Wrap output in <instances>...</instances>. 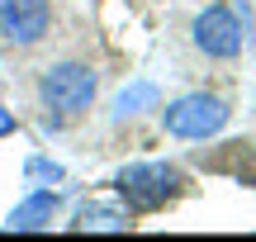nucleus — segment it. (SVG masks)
Returning a JSON list of instances; mask_svg holds the SVG:
<instances>
[{
  "label": "nucleus",
  "instance_id": "nucleus-5",
  "mask_svg": "<svg viewBox=\"0 0 256 242\" xmlns=\"http://www.w3.org/2000/svg\"><path fill=\"white\" fill-rule=\"evenodd\" d=\"M52 28V5L48 0H0V34L14 48L43 43V34Z\"/></svg>",
  "mask_w": 256,
  "mask_h": 242
},
{
  "label": "nucleus",
  "instance_id": "nucleus-9",
  "mask_svg": "<svg viewBox=\"0 0 256 242\" xmlns=\"http://www.w3.org/2000/svg\"><path fill=\"white\" fill-rule=\"evenodd\" d=\"M10 133H14V114L0 104V138H10Z\"/></svg>",
  "mask_w": 256,
  "mask_h": 242
},
{
  "label": "nucleus",
  "instance_id": "nucleus-8",
  "mask_svg": "<svg viewBox=\"0 0 256 242\" xmlns=\"http://www.w3.org/2000/svg\"><path fill=\"white\" fill-rule=\"evenodd\" d=\"M147 110H162V90L152 81H133V86H124L114 95V119H138Z\"/></svg>",
  "mask_w": 256,
  "mask_h": 242
},
{
  "label": "nucleus",
  "instance_id": "nucleus-4",
  "mask_svg": "<svg viewBox=\"0 0 256 242\" xmlns=\"http://www.w3.org/2000/svg\"><path fill=\"white\" fill-rule=\"evenodd\" d=\"M190 38H194V48H200L204 57H218V62H232V57L247 48V28L238 24V14H232L228 5L200 10L194 24H190Z\"/></svg>",
  "mask_w": 256,
  "mask_h": 242
},
{
  "label": "nucleus",
  "instance_id": "nucleus-7",
  "mask_svg": "<svg viewBox=\"0 0 256 242\" xmlns=\"http://www.w3.org/2000/svg\"><path fill=\"white\" fill-rule=\"evenodd\" d=\"M72 228L76 233H128L133 228V209L110 204V200H90V204H81Z\"/></svg>",
  "mask_w": 256,
  "mask_h": 242
},
{
  "label": "nucleus",
  "instance_id": "nucleus-3",
  "mask_svg": "<svg viewBox=\"0 0 256 242\" xmlns=\"http://www.w3.org/2000/svg\"><path fill=\"white\" fill-rule=\"evenodd\" d=\"M38 100L43 110H52L57 119H76V114L90 110L95 100V72L81 62H57L38 76Z\"/></svg>",
  "mask_w": 256,
  "mask_h": 242
},
{
  "label": "nucleus",
  "instance_id": "nucleus-6",
  "mask_svg": "<svg viewBox=\"0 0 256 242\" xmlns=\"http://www.w3.org/2000/svg\"><path fill=\"white\" fill-rule=\"evenodd\" d=\"M57 218V195L52 190H34V195H24L14 209H10V233H38V228H52Z\"/></svg>",
  "mask_w": 256,
  "mask_h": 242
},
{
  "label": "nucleus",
  "instance_id": "nucleus-2",
  "mask_svg": "<svg viewBox=\"0 0 256 242\" xmlns=\"http://www.w3.org/2000/svg\"><path fill=\"white\" fill-rule=\"evenodd\" d=\"M114 186H119V200L128 209L152 214V209L171 204V200L180 195V171L166 166V162H133V166H124L119 176H114Z\"/></svg>",
  "mask_w": 256,
  "mask_h": 242
},
{
  "label": "nucleus",
  "instance_id": "nucleus-1",
  "mask_svg": "<svg viewBox=\"0 0 256 242\" xmlns=\"http://www.w3.org/2000/svg\"><path fill=\"white\" fill-rule=\"evenodd\" d=\"M228 100L223 95H209V90H190V95H180V100H171L162 110V124H166V133L171 138H185V142H204V138H214V133H223L228 128Z\"/></svg>",
  "mask_w": 256,
  "mask_h": 242
}]
</instances>
